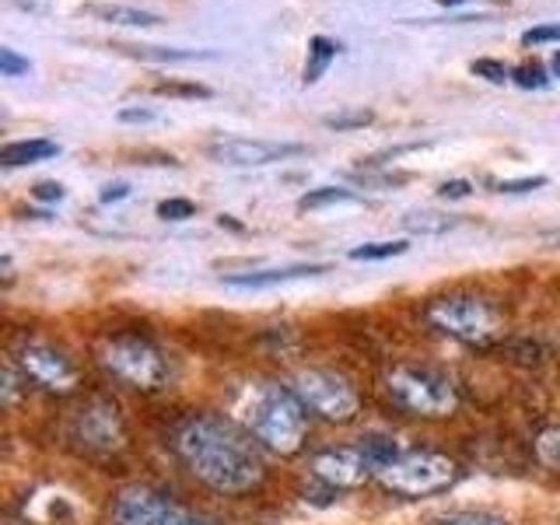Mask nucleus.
<instances>
[{
    "label": "nucleus",
    "instance_id": "nucleus-11",
    "mask_svg": "<svg viewBox=\"0 0 560 525\" xmlns=\"http://www.w3.org/2000/svg\"><path fill=\"white\" fill-rule=\"evenodd\" d=\"M305 151H308L305 144H291V140H242V137H224L207 148V154L218 165H232V168H259V165L288 162V158H298Z\"/></svg>",
    "mask_w": 560,
    "mask_h": 525
},
{
    "label": "nucleus",
    "instance_id": "nucleus-16",
    "mask_svg": "<svg viewBox=\"0 0 560 525\" xmlns=\"http://www.w3.org/2000/svg\"><path fill=\"white\" fill-rule=\"evenodd\" d=\"M358 445H361V452L368 455V463L375 466V472H382V469H389L396 459H399V442L393 434H378V431H372V434H364V438H358Z\"/></svg>",
    "mask_w": 560,
    "mask_h": 525
},
{
    "label": "nucleus",
    "instance_id": "nucleus-3",
    "mask_svg": "<svg viewBox=\"0 0 560 525\" xmlns=\"http://www.w3.org/2000/svg\"><path fill=\"white\" fill-rule=\"evenodd\" d=\"M424 319L466 347H494L504 340V315L480 294H442L424 305Z\"/></svg>",
    "mask_w": 560,
    "mask_h": 525
},
{
    "label": "nucleus",
    "instance_id": "nucleus-4",
    "mask_svg": "<svg viewBox=\"0 0 560 525\" xmlns=\"http://www.w3.org/2000/svg\"><path fill=\"white\" fill-rule=\"evenodd\" d=\"M98 361L113 378L127 382L130 389L158 393L168 385V358L154 340L140 337V332H119L109 337L98 350Z\"/></svg>",
    "mask_w": 560,
    "mask_h": 525
},
{
    "label": "nucleus",
    "instance_id": "nucleus-23",
    "mask_svg": "<svg viewBox=\"0 0 560 525\" xmlns=\"http://www.w3.org/2000/svg\"><path fill=\"white\" fill-rule=\"evenodd\" d=\"M410 245L407 242H368V245H358V249H350V259H393V256H402Z\"/></svg>",
    "mask_w": 560,
    "mask_h": 525
},
{
    "label": "nucleus",
    "instance_id": "nucleus-24",
    "mask_svg": "<svg viewBox=\"0 0 560 525\" xmlns=\"http://www.w3.org/2000/svg\"><path fill=\"white\" fill-rule=\"evenodd\" d=\"M512 81H515L518 88H547V84H550L547 70H542V63H536V60L518 63V67L512 70Z\"/></svg>",
    "mask_w": 560,
    "mask_h": 525
},
{
    "label": "nucleus",
    "instance_id": "nucleus-27",
    "mask_svg": "<svg viewBox=\"0 0 560 525\" xmlns=\"http://www.w3.org/2000/svg\"><path fill=\"white\" fill-rule=\"evenodd\" d=\"M472 74L490 81V84H504V81H512V70H508L501 60H472Z\"/></svg>",
    "mask_w": 560,
    "mask_h": 525
},
{
    "label": "nucleus",
    "instance_id": "nucleus-25",
    "mask_svg": "<svg viewBox=\"0 0 560 525\" xmlns=\"http://www.w3.org/2000/svg\"><path fill=\"white\" fill-rule=\"evenodd\" d=\"M158 95H175V98H210V88L203 84H183V81H158Z\"/></svg>",
    "mask_w": 560,
    "mask_h": 525
},
{
    "label": "nucleus",
    "instance_id": "nucleus-33",
    "mask_svg": "<svg viewBox=\"0 0 560 525\" xmlns=\"http://www.w3.org/2000/svg\"><path fill=\"white\" fill-rule=\"evenodd\" d=\"M32 197L46 200V203H57V200H63V186L60 183H39V186L32 189Z\"/></svg>",
    "mask_w": 560,
    "mask_h": 525
},
{
    "label": "nucleus",
    "instance_id": "nucleus-38",
    "mask_svg": "<svg viewBox=\"0 0 560 525\" xmlns=\"http://www.w3.org/2000/svg\"><path fill=\"white\" fill-rule=\"evenodd\" d=\"M438 4H448L452 8V4H466V0H438Z\"/></svg>",
    "mask_w": 560,
    "mask_h": 525
},
{
    "label": "nucleus",
    "instance_id": "nucleus-7",
    "mask_svg": "<svg viewBox=\"0 0 560 525\" xmlns=\"http://www.w3.org/2000/svg\"><path fill=\"white\" fill-rule=\"evenodd\" d=\"M67 438L84 455H116L127 448V424L109 396H92L70 413Z\"/></svg>",
    "mask_w": 560,
    "mask_h": 525
},
{
    "label": "nucleus",
    "instance_id": "nucleus-17",
    "mask_svg": "<svg viewBox=\"0 0 560 525\" xmlns=\"http://www.w3.org/2000/svg\"><path fill=\"white\" fill-rule=\"evenodd\" d=\"M337 52H340V43L326 39V35H315V39L308 43V60H305V70H302V84L319 81L326 74V67L337 60Z\"/></svg>",
    "mask_w": 560,
    "mask_h": 525
},
{
    "label": "nucleus",
    "instance_id": "nucleus-34",
    "mask_svg": "<svg viewBox=\"0 0 560 525\" xmlns=\"http://www.w3.org/2000/svg\"><path fill=\"white\" fill-rule=\"evenodd\" d=\"M122 197H130V186L127 183H109V186H105L102 189V203H116V200H122Z\"/></svg>",
    "mask_w": 560,
    "mask_h": 525
},
{
    "label": "nucleus",
    "instance_id": "nucleus-15",
    "mask_svg": "<svg viewBox=\"0 0 560 525\" xmlns=\"http://www.w3.org/2000/svg\"><path fill=\"white\" fill-rule=\"evenodd\" d=\"M88 14H95L109 25H130V28H148V25L162 22L158 14L140 11V8H127V4H88Z\"/></svg>",
    "mask_w": 560,
    "mask_h": 525
},
{
    "label": "nucleus",
    "instance_id": "nucleus-1",
    "mask_svg": "<svg viewBox=\"0 0 560 525\" xmlns=\"http://www.w3.org/2000/svg\"><path fill=\"white\" fill-rule=\"evenodd\" d=\"M172 448L183 466L228 498L249 494L267 477L262 455L253 445V434L218 413H192L172 431Z\"/></svg>",
    "mask_w": 560,
    "mask_h": 525
},
{
    "label": "nucleus",
    "instance_id": "nucleus-36",
    "mask_svg": "<svg viewBox=\"0 0 560 525\" xmlns=\"http://www.w3.org/2000/svg\"><path fill=\"white\" fill-rule=\"evenodd\" d=\"M183 525H218V522H210V518H197V515H186Z\"/></svg>",
    "mask_w": 560,
    "mask_h": 525
},
{
    "label": "nucleus",
    "instance_id": "nucleus-5",
    "mask_svg": "<svg viewBox=\"0 0 560 525\" xmlns=\"http://www.w3.org/2000/svg\"><path fill=\"white\" fill-rule=\"evenodd\" d=\"M385 393L393 396L399 410L413 417H448L459 407V393L448 375L434 372V368H410L399 364L385 375Z\"/></svg>",
    "mask_w": 560,
    "mask_h": 525
},
{
    "label": "nucleus",
    "instance_id": "nucleus-32",
    "mask_svg": "<svg viewBox=\"0 0 560 525\" xmlns=\"http://www.w3.org/2000/svg\"><path fill=\"white\" fill-rule=\"evenodd\" d=\"M472 192V183L466 179H452V183H442V189H438V197H445V200H463Z\"/></svg>",
    "mask_w": 560,
    "mask_h": 525
},
{
    "label": "nucleus",
    "instance_id": "nucleus-2",
    "mask_svg": "<svg viewBox=\"0 0 560 525\" xmlns=\"http://www.w3.org/2000/svg\"><path fill=\"white\" fill-rule=\"evenodd\" d=\"M245 431H249L262 448L277 455H294L305 445L308 434V410L305 402L291 393V385L262 382L245 402Z\"/></svg>",
    "mask_w": 560,
    "mask_h": 525
},
{
    "label": "nucleus",
    "instance_id": "nucleus-13",
    "mask_svg": "<svg viewBox=\"0 0 560 525\" xmlns=\"http://www.w3.org/2000/svg\"><path fill=\"white\" fill-rule=\"evenodd\" d=\"M326 270H329L326 262H291V267H273V270H256V273H232V277H224V284L238 291H259V288L288 284V280L319 277Z\"/></svg>",
    "mask_w": 560,
    "mask_h": 525
},
{
    "label": "nucleus",
    "instance_id": "nucleus-35",
    "mask_svg": "<svg viewBox=\"0 0 560 525\" xmlns=\"http://www.w3.org/2000/svg\"><path fill=\"white\" fill-rule=\"evenodd\" d=\"M154 119L151 109H119V122H148Z\"/></svg>",
    "mask_w": 560,
    "mask_h": 525
},
{
    "label": "nucleus",
    "instance_id": "nucleus-10",
    "mask_svg": "<svg viewBox=\"0 0 560 525\" xmlns=\"http://www.w3.org/2000/svg\"><path fill=\"white\" fill-rule=\"evenodd\" d=\"M189 512L154 487H122L113 504V525H183Z\"/></svg>",
    "mask_w": 560,
    "mask_h": 525
},
{
    "label": "nucleus",
    "instance_id": "nucleus-26",
    "mask_svg": "<svg viewBox=\"0 0 560 525\" xmlns=\"http://www.w3.org/2000/svg\"><path fill=\"white\" fill-rule=\"evenodd\" d=\"M323 122H326L329 130H337V133H343V130H361V127H368V122H372V113H364V109H358V113H332Z\"/></svg>",
    "mask_w": 560,
    "mask_h": 525
},
{
    "label": "nucleus",
    "instance_id": "nucleus-37",
    "mask_svg": "<svg viewBox=\"0 0 560 525\" xmlns=\"http://www.w3.org/2000/svg\"><path fill=\"white\" fill-rule=\"evenodd\" d=\"M550 67H553V74H557V78H560V49H557V52H553V63H550Z\"/></svg>",
    "mask_w": 560,
    "mask_h": 525
},
{
    "label": "nucleus",
    "instance_id": "nucleus-12",
    "mask_svg": "<svg viewBox=\"0 0 560 525\" xmlns=\"http://www.w3.org/2000/svg\"><path fill=\"white\" fill-rule=\"evenodd\" d=\"M308 466H312V477L323 480L329 490H354L372 477H378L375 466L368 463V455L361 452V445L323 448V452L312 455Z\"/></svg>",
    "mask_w": 560,
    "mask_h": 525
},
{
    "label": "nucleus",
    "instance_id": "nucleus-8",
    "mask_svg": "<svg viewBox=\"0 0 560 525\" xmlns=\"http://www.w3.org/2000/svg\"><path fill=\"white\" fill-rule=\"evenodd\" d=\"M291 393L305 402V410L329 420V424H350L361 410L354 385L340 372H329V368H302L291 378Z\"/></svg>",
    "mask_w": 560,
    "mask_h": 525
},
{
    "label": "nucleus",
    "instance_id": "nucleus-31",
    "mask_svg": "<svg viewBox=\"0 0 560 525\" xmlns=\"http://www.w3.org/2000/svg\"><path fill=\"white\" fill-rule=\"evenodd\" d=\"M542 43H560V25H536L522 32V46H542Z\"/></svg>",
    "mask_w": 560,
    "mask_h": 525
},
{
    "label": "nucleus",
    "instance_id": "nucleus-14",
    "mask_svg": "<svg viewBox=\"0 0 560 525\" xmlns=\"http://www.w3.org/2000/svg\"><path fill=\"white\" fill-rule=\"evenodd\" d=\"M57 154H60V144H52V140H11V144L0 148V165L22 168V165L46 162V158H57Z\"/></svg>",
    "mask_w": 560,
    "mask_h": 525
},
{
    "label": "nucleus",
    "instance_id": "nucleus-22",
    "mask_svg": "<svg viewBox=\"0 0 560 525\" xmlns=\"http://www.w3.org/2000/svg\"><path fill=\"white\" fill-rule=\"evenodd\" d=\"M536 459L547 469L560 472V428L539 431V438H536Z\"/></svg>",
    "mask_w": 560,
    "mask_h": 525
},
{
    "label": "nucleus",
    "instance_id": "nucleus-6",
    "mask_svg": "<svg viewBox=\"0 0 560 525\" xmlns=\"http://www.w3.org/2000/svg\"><path fill=\"white\" fill-rule=\"evenodd\" d=\"M459 480V466L442 452H402L399 459L378 472V483L399 498H431Z\"/></svg>",
    "mask_w": 560,
    "mask_h": 525
},
{
    "label": "nucleus",
    "instance_id": "nucleus-20",
    "mask_svg": "<svg viewBox=\"0 0 560 525\" xmlns=\"http://www.w3.org/2000/svg\"><path fill=\"white\" fill-rule=\"evenodd\" d=\"M459 221L455 218H445V214H431V210H424V214H407L402 218V228L413 235H445L448 228H455Z\"/></svg>",
    "mask_w": 560,
    "mask_h": 525
},
{
    "label": "nucleus",
    "instance_id": "nucleus-19",
    "mask_svg": "<svg viewBox=\"0 0 560 525\" xmlns=\"http://www.w3.org/2000/svg\"><path fill=\"white\" fill-rule=\"evenodd\" d=\"M428 525H512L504 515L494 512H477V508H463V512H445L434 515Z\"/></svg>",
    "mask_w": 560,
    "mask_h": 525
},
{
    "label": "nucleus",
    "instance_id": "nucleus-28",
    "mask_svg": "<svg viewBox=\"0 0 560 525\" xmlns=\"http://www.w3.org/2000/svg\"><path fill=\"white\" fill-rule=\"evenodd\" d=\"M197 214V203L192 200H179V197H172V200H162L158 203V218H165V221H186Z\"/></svg>",
    "mask_w": 560,
    "mask_h": 525
},
{
    "label": "nucleus",
    "instance_id": "nucleus-9",
    "mask_svg": "<svg viewBox=\"0 0 560 525\" xmlns=\"http://www.w3.org/2000/svg\"><path fill=\"white\" fill-rule=\"evenodd\" d=\"M14 364H18V372L25 375V382H32L35 389L52 393V396L74 393L78 382H81L78 364L70 361L63 350L39 343V340H28V343L18 347L14 350Z\"/></svg>",
    "mask_w": 560,
    "mask_h": 525
},
{
    "label": "nucleus",
    "instance_id": "nucleus-30",
    "mask_svg": "<svg viewBox=\"0 0 560 525\" xmlns=\"http://www.w3.org/2000/svg\"><path fill=\"white\" fill-rule=\"evenodd\" d=\"M494 192H529L547 186V175H529V179H504V183H490Z\"/></svg>",
    "mask_w": 560,
    "mask_h": 525
},
{
    "label": "nucleus",
    "instance_id": "nucleus-18",
    "mask_svg": "<svg viewBox=\"0 0 560 525\" xmlns=\"http://www.w3.org/2000/svg\"><path fill=\"white\" fill-rule=\"evenodd\" d=\"M122 49L127 57H137V60H154V63H183V60H192V57H207V52H189V49H158V46H116Z\"/></svg>",
    "mask_w": 560,
    "mask_h": 525
},
{
    "label": "nucleus",
    "instance_id": "nucleus-21",
    "mask_svg": "<svg viewBox=\"0 0 560 525\" xmlns=\"http://www.w3.org/2000/svg\"><path fill=\"white\" fill-rule=\"evenodd\" d=\"M354 200V192L343 189V186H319V189H308L302 200H298V207L302 210H319V207H329V203H347Z\"/></svg>",
    "mask_w": 560,
    "mask_h": 525
},
{
    "label": "nucleus",
    "instance_id": "nucleus-29",
    "mask_svg": "<svg viewBox=\"0 0 560 525\" xmlns=\"http://www.w3.org/2000/svg\"><path fill=\"white\" fill-rule=\"evenodd\" d=\"M28 60L25 57H18V52L11 49V46H4L0 49V74L4 78H18V74H28Z\"/></svg>",
    "mask_w": 560,
    "mask_h": 525
}]
</instances>
